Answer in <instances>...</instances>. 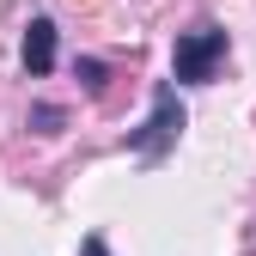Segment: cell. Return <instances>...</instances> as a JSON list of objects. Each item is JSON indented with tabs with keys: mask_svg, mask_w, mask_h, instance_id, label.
Returning <instances> with one entry per match:
<instances>
[{
	"mask_svg": "<svg viewBox=\"0 0 256 256\" xmlns=\"http://www.w3.org/2000/svg\"><path fill=\"white\" fill-rule=\"evenodd\" d=\"M183 122H189V116H183L177 86H171V80H158V86H152V116H146V128H140V134L128 140V146H134V158H140V165H158V158L177 146Z\"/></svg>",
	"mask_w": 256,
	"mask_h": 256,
	"instance_id": "1",
	"label": "cell"
},
{
	"mask_svg": "<svg viewBox=\"0 0 256 256\" xmlns=\"http://www.w3.org/2000/svg\"><path fill=\"white\" fill-rule=\"evenodd\" d=\"M220 61H226V30L220 24H196V30H183L177 49H171V80L177 86H208L220 74Z\"/></svg>",
	"mask_w": 256,
	"mask_h": 256,
	"instance_id": "2",
	"label": "cell"
},
{
	"mask_svg": "<svg viewBox=\"0 0 256 256\" xmlns=\"http://www.w3.org/2000/svg\"><path fill=\"white\" fill-rule=\"evenodd\" d=\"M49 68H55V18H30V30H24V74L43 80Z\"/></svg>",
	"mask_w": 256,
	"mask_h": 256,
	"instance_id": "3",
	"label": "cell"
},
{
	"mask_svg": "<svg viewBox=\"0 0 256 256\" xmlns=\"http://www.w3.org/2000/svg\"><path fill=\"white\" fill-rule=\"evenodd\" d=\"M74 74H80V86L92 92V98H104V86H110V68H104V61H92V55H80V61H74Z\"/></svg>",
	"mask_w": 256,
	"mask_h": 256,
	"instance_id": "4",
	"label": "cell"
},
{
	"mask_svg": "<svg viewBox=\"0 0 256 256\" xmlns=\"http://www.w3.org/2000/svg\"><path fill=\"white\" fill-rule=\"evenodd\" d=\"M61 122H68V116H61V104H30V128H37V134H55Z\"/></svg>",
	"mask_w": 256,
	"mask_h": 256,
	"instance_id": "5",
	"label": "cell"
},
{
	"mask_svg": "<svg viewBox=\"0 0 256 256\" xmlns=\"http://www.w3.org/2000/svg\"><path fill=\"white\" fill-rule=\"evenodd\" d=\"M80 256H110V244H104V232H92V238L80 244Z\"/></svg>",
	"mask_w": 256,
	"mask_h": 256,
	"instance_id": "6",
	"label": "cell"
}]
</instances>
